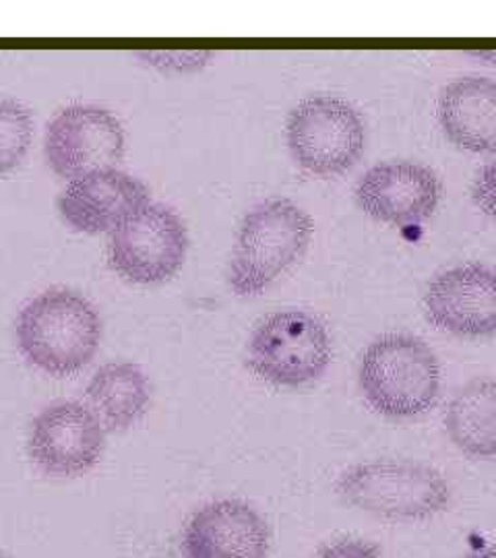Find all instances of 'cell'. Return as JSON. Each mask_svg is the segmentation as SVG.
Masks as SVG:
<instances>
[{"mask_svg":"<svg viewBox=\"0 0 496 558\" xmlns=\"http://www.w3.org/2000/svg\"><path fill=\"white\" fill-rule=\"evenodd\" d=\"M354 199L373 220L418 226L437 211L440 180L428 166L416 161H385L362 174Z\"/></svg>","mask_w":496,"mask_h":558,"instance_id":"11","label":"cell"},{"mask_svg":"<svg viewBox=\"0 0 496 558\" xmlns=\"http://www.w3.org/2000/svg\"><path fill=\"white\" fill-rule=\"evenodd\" d=\"M438 122L447 140L472 154L496 151V81L468 75L438 98Z\"/></svg>","mask_w":496,"mask_h":558,"instance_id":"14","label":"cell"},{"mask_svg":"<svg viewBox=\"0 0 496 558\" xmlns=\"http://www.w3.org/2000/svg\"><path fill=\"white\" fill-rule=\"evenodd\" d=\"M85 398L104 430L122 433L145 416L152 393L149 380L137 364L112 362L92 377Z\"/></svg>","mask_w":496,"mask_h":558,"instance_id":"15","label":"cell"},{"mask_svg":"<svg viewBox=\"0 0 496 558\" xmlns=\"http://www.w3.org/2000/svg\"><path fill=\"white\" fill-rule=\"evenodd\" d=\"M189 251L186 226L172 207L149 203L110 234L108 259L120 278L159 283L172 278Z\"/></svg>","mask_w":496,"mask_h":558,"instance_id":"7","label":"cell"},{"mask_svg":"<svg viewBox=\"0 0 496 558\" xmlns=\"http://www.w3.org/2000/svg\"><path fill=\"white\" fill-rule=\"evenodd\" d=\"M317 558H383V550L368 539L343 538L323 546Z\"/></svg>","mask_w":496,"mask_h":558,"instance_id":"19","label":"cell"},{"mask_svg":"<svg viewBox=\"0 0 496 558\" xmlns=\"http://www.w3.org/2000/svg\"><path fill=\"white\" fill-rule=\"evenodd\" d=\"M101 320L89 300L55 288L21 308L17 345L41 373L64 379L83 371L98 352Z\"/></svg>","mask_w":496,"mask_h":558,"instance_id":"1","label":"cell"},{"mask_svg":"<svg viewBox=\"0 0 496 558\" xmlns=\"http://www.w3.org/2000/svg\"><path fill=\"white\" fill-rule=\"evenodd\" d=\"M44 154L50 168L64 179L112 170L124 156V129L110 110L75 104L50 120Z\"/></svg>","mask_w":496,"mask_h":558,"instance_id":"8","label":"cell"},{"mask_svg":"<svg viewBox=\"0 0 496 558\" xmlns=\"http://www.w3.org/2000/svg\"><path fill=\"white\" fill-rule=\"evenodd\" d=\"M0 558H9V557H7V555H2V553H0Z\"/></svg>","mask_w":496,"mask_h":558,"instance_id":"22","label":"cell"},{"mask_svg":"<svg viewBox=\"0 0 496 558\" xmlns=\"http://www.w3.org/2000/svg\"><path fill=\"white\" fill-rule=\"evenodd\" d=\"M141 59L147 64L168 71H197L211 59L209 50H158V52H141Z\"/></svg>","mask_w":496,"mask_h":558,"instance_id":"18","label":"cell"},{"mask_svg":"<svg viewBox=\"0 0 496 558\" xmlns=\"http://www.w3.org/2000/svg\"><path fill=\"white\" fill-rule=\"evenodd\" d=\"M313 218L294 201L269 199L255 205L240 223L230 286L237 296H257L283 276L313 236Z\"/></svg>","mask_w":496,"mask_h":558,"instance_id":"4","label":"cell"},{"mask_svg":"<svg viewBox=\"0 0 496 558\" xmlns=\"http://www.w3.org/2000/svg\"><path fill=\"white\" fill-rule=\"evenodd\" d=\"M358 387L380 416L418 418L435 408L440 393L437 354L410 333L380 336L360 359Z\"/></svg>","mask_w":496,"mask_h":558,"instance_id":"2","label":"cell"},{"mask_svg":"<svg viewBox=\"0 0 496 558\" xmlns=\"http://www.w3.org/2000/svg\"><path fill=\"white\" fill-rule=\"evenodd\" d=\"M331 338L323 320L298 308L261 320L249 339L246 366L278 387L298 389L325 375L331 364Z\"/></svg>","mask_w":496,"mask_h":558,"instance_id":"5","label":"cell"},{"mask_svg":"<svg viewBox=\"0 0 496 558\" xmlns=\"http://www.w3.org/2000/svg\"><path fill=\"white\" fill-rule=\"evenodd\" d=\"M106 447V430L87 405L59 401L32 422L27 451L44 474L77 478L98 465Z\"/></svg>","mask_w":496,"mask_h":558,"instance_id":"9","label":"cell"},{"mask_svg":"<svg viewBox=\"0 0 496 558\" xmlns=\"http://www.w3.org/2000/svg\"><path fill=\"white\" fill-rule=\"evenodd\" d=\"M34 135L32 112L17 100H0V177L20 166Z\"/></svg>","mask_w":496,"mask_h":558,"instance_id":"17","label":"cell"},{"mask_svg":"<svg viewBox=\"0 0 496 558\" xmlns=\"http://www.w3.org/2000/svg\"><path fill=\"white\" fill-rule=\"evenodd\" d=\"M424 313L440 331L459 338L496 333V269L482 263L440 271L424 294Z\"/></svg>","mask_w":496,"mask_h":558,"instance_id":"10","label":"cell"},{"mask_svg":"<svg viewBox=\"0 0 496 558\" xmlns=\"http://www.w3.org/2000/svg\"><path fill=\"white\" fill-rule=\"evenodd\" d=\"M149 203V191L141 180L112 168L71 180L60 195L59 209L73 230L99 234L114 232Z\"/></svg>","mask_w":496,"mask_h":558,"instance_id":"13","label":"cell"},{"mask_svg":"<svg viewBox=\"0 0 496 558\" xmlns=\"http://www.w3.org/2000/svg\"><path fill=\"white\" fill-rule=\"evenodd\" d=\"M445 430L463 456L496 458V380L461 387L445 412Z\"/></svg>","mask_w":496,"mask_h":558,"instance_id":"16","label":"cell"},{"mask_svg":"<svg viewBox=\"0 0 496 558\" xmlns=\"http://www.w3.org/2000/svg\"><path fill=\"white\" fill-rule=\"evenodd\" d=\"M472 199L484 216L496 220V161L477 172L472 186Z\"/></svg>","mask_w":496,"mask_h":558,"instance_id":"20","label":"cell"},{"mask_svg":"<svg viewBox=\"0 0 496 558\" xmlns=\"http://www.w3.org/2000/svg\"><path fill=\"white\" fill-rule=\"evenodd\" d=\"M364 143L366 131L356 108L338 96H309L288 117L292 158L318 177L350 170L364 151Z\"/></svg>","mask_w":496,"mask_h":558,"instance_id":"6","label":"cell"},{"mask_svg":"<svg viewBox=\"0 0 496 558\" xmlns=\"http://www.w3.org/2000/svg\"><path fill=\"white\" fill-rule=\"evenodd\" d=\"M463 558H496V546H480Z\"/></svg>","mask_w":496,"mask_h":558,"instance_id":"21","label":"cell"},{"mask_svg":"<svg viewBox=\"0 0 496 558\" xmlns=\"http://www.w3.org/2000/svg\"><path fill=\"white\" fill-rule=\"evenodd\" d=\"M269 525L249 502L214 500L197 509L184 525L186 558H267Z\"/></svg>","mask_w":496,"mask_h":558,"instance_id":"12","label":"cell"},{"mask_svg":"<svg viewBox=\"0 0 496 558\" xmlns=\"http://www.w3.org/2000/svg\"><path fill=\"white\" fill-rule=\"evenodd\" d=\"M336 493L358 511L391 521H426L451 505V486L438 470L401 459L358 463L339 476Z\"/></svg>","mask_w":496,"mask_h":558,"instance_id":"3","label":"cell"}]
</instances>
